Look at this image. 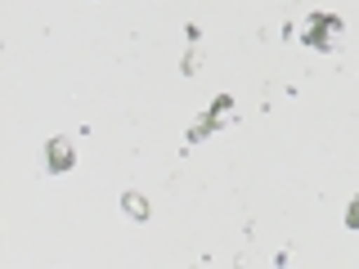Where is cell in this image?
I'll return each instance as SVG.
<instances>
[{
    "label": "cell",
    "mask_w": 359,
    "mask_h": 269,
    "mask_svg": "<svg viewBox=\"0 0 359 269\" xmlns=\"http://www.w3.org/2000/svg\"><path fill=\"white\" fill-rule=\"evenodd\" d=\"M310 45V50H319V54H337L341 50V18L337 14H323V9H314L310 22H306V36H301Z\"/></svg>",
    "instance_id": "cell-1"
},
{
    "label": "cell",
    "mask_w": 359,
    "mask_h": 269,
    "mask_svg": "<svg viewBox=\"0 0 359 269\" xmlns=\"http://www.w3.org/2000/svg\"><path fill=\"white\" fill-rule=\"evenodd\" d=\"M76 166V144L67 139V134H54L50 144H45V171L50 175H67Z\"/></svg>",
    "instance_id": "cell-2"
},
{
    "label": "cell",
    "mask_w": 359,
    "mask_h": 269,
    "mask_svg": "<svg viewBox=\"0 0 359 269\" xmlns=\"http://www.w3.org/2000/svg\"><path fill=\"white\" fill-rule=\"evenodd\" d=\"M346 229H359V193L351 198V207H346Z\"/></svg>",
    "instance_id": "cell-5"
},
{
    "label": "cell",
    "mask_w": 359,
    "mask_h": 269,
    "mask_svg": "<svg viewBox=\"0 0 359 269\" xmlns=\"http://www.w3.org/2000/svg\"><path fill=\"white\" fill-rule=\"evenodd\" d=\"M216 121H220V117H216V112L207 108V112H202V117L194 121V126H189V134H184V144H202V139H207L211 130H216Z\"/></svg>",
    "instance_id": "cell-4"
},
{
    "label": "cell",
    "mask_w": 359,
    "mask_h": 269,
    "mask_svg": "<svg viewBox=\"0 0 359 269\" xmlns=\"http://www.w3.org/2000/svg\"><path fill=\"white\" fill-rule=\"evenodd\" d=\"M121 211H126V216H130L135 224H144V220L153 216L149 198H144V193H135V188H126V193H121Z\"/></svg>",
    "instance_id": "cell-3"
},
{
    "label": "cell",
    "mask_w": 359,
    "mask_h": 269,
    "mask_svg": "<svg viewBox=\"0 0 359 269\" xmlns=\"http://www.w3.org/2000/svg\"><path fill=\"white\" fill-rule=\"evenodd\" d=\"M229 108H233V99H229V95H220L216 104H211V112H216V117H220V112H229Z\"/></svg>",
    "instance_id": "cell-6"
}]
</instances>
